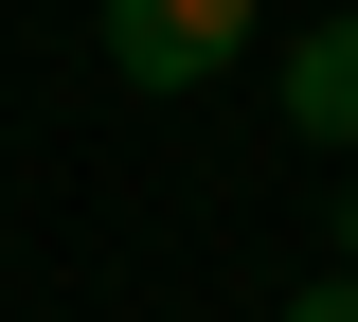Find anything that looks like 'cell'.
Instances as JSON below:
<instances>
[{
    "label": "cell",
    "mask_w": 358,
    "mask_h": 322,
    "mask_svg": "<svg viewBox=\"0 0 358 322\" xmlns=\"http://www.w3.org/2000/svg\"><path fill=\"white\" fill-rule=\"evenodd\" d=\"M251 54V0H108V72L126 90H215Z\"/></svg>",
    "instance_id": "1"
},
{
    "label": "cell",
    "mask_w": 358,
    "mask_h": 322,
    "mask_svg": "<svg viewBox=\"0 0 358 322\" xmlns=\"http://www.w3.org/2000/svg\"><path fill=\"white\" fill-rule=\"evenodd\" d=\"M287 126H305V143H358V18H322V36L287 54Z\"/></svg>",
    "instance_id": "2"
},
{
    "label": "cell",
    "mask_w": 358,
    "mask_h": 322,
    "mask_svg": "<svg viewBox=\"0 0 358 322\" xmlns=\"http://www.w3.org/2000/svg\"><path fill=\"white\" fill-rule=\"evenodd\" d=\"M287 322H358V286H305V305H287Z\"/></svg>",
    "instance_id": "3"
},
{
    "label": "cell",
    "mask_w": 358,
    "mask_h": 322,
    "mask_svg": "<svg viewBox=\"0 0 358 322\" xmlns=\"http://www.w3.org/2000/svg\"><path fill=\"white\" fill-rule=\"evenodd\" d=\"M341 251H358V197H341Z\"/></svg>",
    "instance_id": "4"
}]
</instances>
